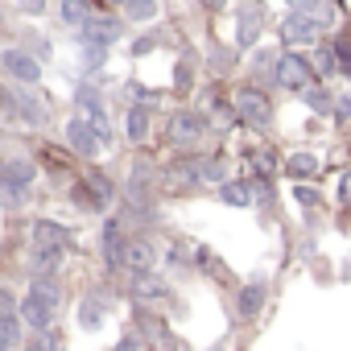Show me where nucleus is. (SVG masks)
I'll return each mask as SVG.
<instances>
[{
    "mask_svg": "<svg viewBox=\"0 0 351 351\" xmlns=\"http://www.w3.org/2000/svg\"><path fill=\"white\" fill-rule=\"evenodd\" d=\"M54 314H58V285H50L46 277H34L21 298V322L29 330H46L54 326Z\"/></svg>",
    "mask_w": 351,
    "mask_h": 351,
    "instance_id": "1",
    "label": "nucleus"
},
{
    "mask_svg": "<svg viewBox=\"0 0 351 351\" xmlns=\"http://www.w3.org/2000/svg\"><path fill=\"white\" fill-rule=\"evenodd\" d=\"M273 83L285 87V91H306V87L318 83V75H314V62H310L306 54H298V50H277Z\"/></svg>",
    "mask_w": 351,
    "mask_h": 351,
    "instance_id": "2",
    "label": "nucleus"
},
{
    "mask_svg": "<svg viewBox=\"0 0 351 351\" xmlns=\"http://www.w3.org/2000/svg\"><path fill=\"white\" fill-rule=\"evenodd\" d=\"M236 116H240V124H248V128H269L273 124V99L261 91V87H240L236 91Z\"/></svg>",
    "mask_w": 351,
    "mask_h": 351,
    "instance_id": "3",
    "label": "nucleus"
},
{
    "mask_svg": "<svg viewBox=\"0 0 351 351\" xmlns=\"http://www.w3.org/2000/svg\"><path fill=\"white\" fill-rule=\"evenodd\" d=\"M207 128H211V120L199 116V112H191V108H182V112H173V116H169V141L178 145V149H195V145H203V141H207Z\"/></svg>",
    "mask_w": 351,
    "mask_h": 351,
    "instance_id": "4",
    "label": "nucleus"
},
{
    "mask_svg": "<svg viewBox=\"0 0 351 351\" xmlns=\"http://www.w3.org/2000/svg\"><path fill=\"white\" fill-rule=\"evenodd\" d=\"M0 71H5L9 79H17L21 87H38L42 83V62L21 50V46H9V50H0Z\"/></svg>",
    "mask_w": 351,
    "mask_h": 351,
    "instance_id": "5",
    "label": "nucleus"
},
{
    "mask_svg": "<svg viewBox=\"0 0 351 351\" xmlns=\"http://www.w3.org/2000/svg\"><path fill=\"white\" fill-rule=\"evenodd\" d=\"M128 293H132L136 306H169L173 302V289H169V281L161 273H132Z\"/></svg>",
    "mask_w": 351,
    "mask_h": 351,
    "instance_id": "6",
    "label": "nucleus"
},
{
    "mask_svg": "<svg viewBox=\"0 0 351 351\" xmlns=\"http://www.w3.org/2000/svg\"><path fill=\"white\" fill-rule=\"evenodd\" d=\"M281 42L285 46H314L318 42V34H322V25H318V17H310V13H285L281 17Z\"/></svg>",
    "mask_w": 351,
    "mask_h": 351,
    "instance_id": "7",
    "label": "nucleus"
},
{
    "mask_svg": "<svg viewBox=\"0 0 351 351\" xmlns=\"http://www.w3.org/2000/svg\"><path fill=\"white\" fill-rule=\"evenodd\" d=\"M66 145H71V153H75V157H87V161L104 153V141H99V132L91 128V120H87V116L66 120Z\"/></svg>",
    "mask_w": 351,
    "mask_h": 351,
    "instance_id": "8",
    "label": "nucleus"
},
{
    "mask_svg": "<svg viewBox=\"0 0 351 351\" xmlns=\"http://www.w3.org/2000/svg\"><path fill=\"white\" fill-rule=\"evenodd\" d=\"M261 29H265V5H261V0H252V5H244L240 17H236V46L240 50H252L261 42Z\"/></svg>",
    "mask_w": 351,
    "mask_h": 351,
    "instance_id": "9",
    "label": "nucleus"
},
{
    "mask_svg": "<svg viewBox=\"0 0 351 351\" xmlns=\"http://www.w3.org/2000/svg\"><path fill=\"white\" fill-rule=\"evenodd\" d=\"M153 265H157V248L149 244V236H136V240L124 244L120 269H128V273H153Z\"/></svg>",
    "mask_w": 351,
    "mask_h": 351,
    "instance_id": "10",
    "label": "nucleus"
},
{
    "mask_svg": "<svg viewBox=\"0 0 351 351\" xmlns=\"http://www.w3.org/2000/svg\"><path fill=\"white\" fill-rule=\"evenodd\" d=\"M79 38H83V46H116L120 42V21L116 17H91L83 29H79Z\"/></svg>",
    "mask_w": 351,
    "mask_h": 351,
    "instance_id": "11",
    "label": "nucleus"
},
{
    "mask_svg": "<svg viewBox=\"0 0 351 351\" xmlns=\"http://www.w3.org/2000/svg\"><path fill=\"white\" fill-rule=\"evenodd\" d=\"M124 244H128V232H124V223H120V219H108V223H104V236H99V252H104L108 269H120Z\"/></svg>",
    "mask_w": 351,
    "mask_h": 351,
    "instance_id": "12",
    "label": "nucleus"
},
{
    "mask_svg": "<svg viewBox=\"0 0 351 351\" xmlns=\"http://www.w3.org/2000/svg\"><path fill=\"white\" fill-rule=\"evenodd\" d=\"M219 203L232 207V211H248V207L256 203V191H252V182H248V173H244V178H228V182L219 186Z\"/></svg>",
    "mask_w": 351,
    "mask_h": 351,
    "instance_id": "13",
    "label": "nucleus"
},
{
    "mask_svg": "<svg viewBox=\"0 0 351 351\" xmlns=\"http://www.w3.org/2000/svg\"><path fill=\"white\" fill-rule=\"evenodd\" d=\"M124 132H128L132 145H149V132H153V112H149V104H132V108H128Z\"/></svg>",
    "mask_w": 351,
    "mask_h": 351,
    "instance_id": "14",
    "label": "nucleus"
},
{
    "mask_svg": "<svg viewBox=\"0 0 351 351\" xmlns=\"http://www.w3.org/2000/svg\"><path fill=\"white\" fill-rule=\"evenodd\" d=\"M71 248H54V244H34L29 248V265H34V277H46V273H58L62 261H66Z\"/></svg>",
    "mask_w": 351,
    "mask_h": 351,
    "instance_id": "15",
    "label": "nucleus"
},
{
    "mask_svg": "<svg viewBox=\"0 0 351 351\" xmlns=\"http://www.w3.org/2000/svg\"><path fill=\"white\" fill-rule=\"evenodd\" d=\"M265 302H269V285H265V277H252V281L240 289L236 310H240V318H256V314L265 310Z\"/></svg>",
    "mask_w": 351,
    "mask_h": 351,
    "instance_id": "16",
    "label": "nucleus"
},
{
    "mask_svg": "<svg viewBox=\"0 0 351 351\" xmlns=\"http://www.w3.org/2000/svg\"><path fill=\"white\" fill-rule=\"evenodd\" d=\"M0 182H9V186H17V191H29V186L38 182V165H34L29 157H13V161H5Z\"/></svg>",
    "mask_w": 351,
    "mask_h": 351,
    "instance_id": "17",
    "label": "nucleus"
},
{
    "mask_svg": "<svg viewBox=\"0 0 351 351\" xmlns=\"http://www.w3.org/2000/svg\"><path fill=\"white\" fill-rule=\"evenodd\" d=\"M244 169H248V178H277L281 161H277L273 149H248L244 153Z\"/></svg>",
    "mask_w": 351,
    "mask_h": 351,
    "instance_id": "18",
    "label": "nucleus"
},
{
    "mask_svg": "<svg viewBox=\"0 0 351 351\" xmlns=\"http://www.w3.org/2000/svg\"><path fill=\"white\" fill-rule=\"evenodd\" d=\"M318 169H322L318 153H289V157H285V178H293V182L318 178Z\"/></svg>",
    "mask_w": 351,
    "mask_h": 351,
    "instance_id": "19",
    "label": "nucleus"
},
{
    "mask_svg": "<svg viewBox=\"0 0 351 351\" xmlns=\"http://www.w3.org/2000/svg\"><path fill=\"white\" fill-rule=\"evenodd\" d=\"M71 228L58 219H38L34 223V244H54V248H71Z\"/></svg>",
    "mask_w": 351,
    "mask_h": 351,
    "instance_id": "20",
    "label": "nucleus"
},
{
    "mask_svg": "<svg viewBox=\"0 0 351 351\" xmlns=\"http://www.w3.org/2000/svg\"><path fill=\"white\" fill-rule=\"evenodd\" d=\"M71 203H75L83 215H104V211H108V203H104V199H99V195H95V191L83 182V178L71 186Z\"/></svg>",
    "mask_w": 351,
    "mask_h": 351,
    "instance_id": "21",
    "label": "nucleus"
},
{
    "mask_svg": "<svg viewBox=\"0 0 351 351\" xmlns=\"http://www.w3.org/2000/svg\"><path fill=\"white\" fill-rule=\"evenodd\" d=\"M58 17H62V25L83 29L95 13H91V0H62V5H58Z\"/></svg>",
    "mask_w": 351,
    "mask_h": 351,
    "instance_id": "22",
    "label": "nucleus"
},
{
    "mask_svg": "<svg viewBox=\"0 0 351 351\" xmlns=\"http://www.w3.org/2000/svg\"><path fill=\"white\" fill-rule=\"evenodd\" d=\"M9 108H13V116H21L25 124H42V120H46V108H42L34 95H25V91H17V95L9 99Z\"/></svg>",
    "mask_w": 351,
    "mask_h": 351,
    "instance_id": "23",
    "label": "nucleus"
},
{
    "mask_svg": "<svg viewBox=\"0 0 351 351\" xmlns=\"http://www.w3.org/2000/svg\"><path fill=\"white\" fill-rule=\"evenodd\" d=\"M207 120H211L215 128H232V124H240L236 104H228V99H219V95H211V99H207Z\"/></svg>",
    "mask_w": 351,
    "mask_h": 351,
    "instance_id": "24",
    "label": "nucleus"
},
{
    "mask_svg": "<svg viewBox=\"0 0 351 351\" xmlns=\"http://www.w3.org/2000/svg\"><path fill=\"white\" fill-rule=\"evenodd\" d=\"M104 318H108V310H104L99 298H83V302H79V326H83V330H99Z\"/></svg>",
    "mask_w": 351,
    "mask_h": 351,
    "instance_id": "25",
    "label": "nucleus"
},
{
    "mask_svg": "<svg viewBox=\"0 0 351 351\" xmlns=\"http://www.w3.org/2000/svg\"><path fill=\"white\" fill-rule=\"evenodd\" d=\"M83 182H87V186H91V191H95V195H99V199L108 203V207L116 203V182L108 178L104 169H87V173H83Z\"/></svg>",
    "mask_w": 351,
    "mask_h": 351,
    "instance_id": "26",
    "label": "nucleus"
},
{
    "mask_svg": "<svg viewBox=\"0 0 351 351\" xmlns=\"http://www.w3.org/2000/svg\"><path fill=\"white\" fill-rule=\"evenodd\" d=\"M335 71H339V54H335V42H326V46L314 50V75L326 79V75H335Z\"/></svg>",
    "mask_w": 351,
    "mask_h": 351,
    "instance_id": "27",
    "label": "nucleus"
},
{
    "mask_svg": "<svg viewBox=\"0 0 351 351\" xmlns=\"http://www.w3.org/2000/svg\"><path fill=\"white\" fill-rule=\"evenodd\" d=\"M120 9H124V17H128V21H153L161 5H157V0H124Z\"/></svg>",
    "mask_w": 351,
    "mask_h": 351,
    "instance_id": "28",
    "label": "nucleus"
},
{
    "mask_svg": "<svg viewBox=\"0 0 351 351\" xmlns=\"http://www.w3.org/2000/svg\"><path fill=\"white\" fill-rule=\"evenodd\" d=\"M0 339H5L9 347H21V343H25V322H21V314L0 318Z\"/></svg>",
    "mask_w": 351,
    "mask_h": 351,
    "instance_id": "29",
    "label": "nucleus"
},
{
    "mask_svg": "<svg viewBox=\"0 0 351 351\" xmlns=\"http://www.w3.org/2000/svg\"><path fill=\"white\" fill-rule=\"evenodd\" d=\"M21 347L25 351H58V335H54V326H46V330H34Z\"/></svg>",
    "mask_w": 351,
    "mask_h": 351,
    "instance_id": "30",
    "label": "nucleus"
},
{
    "mask_svg": "<svg viewBox=\"0 0 351 351\" xmlns=\"http://www.w3.org/2000/svg\"><path fill=\"white\" fill-rule=\"evenodd\" d=\"M302 95H306V104H310L314 112H330V108H335V99H330V91H326L322 83H314V87H306Z\"/></svg>",
    "mask_w": 351,
    "mask_h": 351,
    "instance_id": "31",
    "label": "nucleus"
},
{
    "mask_svg": "<svg viewBox=\"0 0 351 351\" xmlns=\"http://www.w3.org/2000/svg\"><path fill=\"white\" fill-rule=\"evenodd\" d=\"M13 314H21V298L9 285H0V318H13Z\"/></svg>",
    "mask_w": 351,
    "mask_h": 351,
    "instance_id": "32",
    "label": "nucleus"
},
{
    "mask_svg": "<svg viewBox=\"0 0 351 351\" xmlns=\"http://www.w3.org/2000/svg\"><path fill=\"white\" fill-rule=\"evenodd\" d=\"M285 5H289L293 13H310V17H318V13L330 5V0H285Z\"/></svg>",
    "mask_w": 351,
    "mask_h": 351,
    "instance_id": "33",
    "label": "nucleus"
},
{
    "mask_svg": "<svg viewBox=\"0 0 351 351\" xmlns=\"http://www.w3.org/2000/svg\"><path fill=\"white\" fill-rule=\"evenodd\" d=\"M335 54H339V75H347V79H351V42H347V38H339V42H335Z\"/></svg>",
    "mask_w": 351,
    "mask_h": 351,
    "instance_id": "34",
    "label": "nucleus"
},
{
    "mask_svg": "<svg viewBox=\"0 0 351 351\" xmlns=\"http://www.w3.org/2000/svg\"><path fill=\"white\" fill-rule=\"evenodd\" d=\"M21 199H25V191H17V186H9V182H0V207H21Z\"/></svg>",
    "mask_w": 351,
    "mask_h": 351,
    "instance_id": "35",
    "label": "nucleus"
},
{
    "mask_svg": "<svg viewBox=\"0 0 351 351\" xmlns=\"http://www.w3.org/2000/svg\"><path fill=\"white\" fill-rule=\"evenodd\" d=\"M293 199H298L302 207H318V203H322V199H318V191H310L306 182H298V191H293Z\"/></svg>",
    "mask_w": 351,
    "mask_h": 351,
    "instance_id": "36",
    "label": "nucleus"
},
{
    "mask_svg": "<svg viewBox=\"0 0 351 351\" xmlns=\"http://www.w3.org/2000/svg\"><path fill=\"white\" fill-rule=\"evenodd\" d=\"M13 5H17L21 13H29V17H38V13H46V0H13Z\"/></svg>",
    "mask_w": 351,
    "mask_h": 351,
    "instance_id": "37",
    "label": "nucleus"
},
{
    "mask_svg": "<svg viewBox=\"0 0 351 351\" xmlns=\"http://www.w3.org/2000/svg\"><path fill=\"white\" fill-rule=\"evenodd\" d=\"M339 203L351 207V169H343V178H339Z\"/></svg>",
    "mask_w": 351,
    "mask_h": 351,
    "instance_id": "38",
    "label": "nucleus"
},
{
    "mask_svg": "<svg viewBox=\"0 0 351 351\" xmlns=\"http://www.w3.org/2000/svg\"><path fill=\"white\" fill-rule=\"evenodd\" d=\"M112 351H141V339H136V335H124V339H116Z\"/></svg>",
    "mask_w": 351,
    "mask_h": 351,
    "instance_id": "39",
    "label": "nucleus"
},
{
    "mask_svg": "<svg viewBox=\"0 0 351 351\" xmlns=\"http://www.w3.org/2000/svg\"><path fill=\"white\" fill-rule=\"evenodd\" d=\"M335 116H339V120H351V91H347L343 99H335Z\"/></svg>",
    "mask_w": 351,
    "mask_h": 351,
    "instance_id": "40",
    "label": "nucleus"
},
{
    "mask_svg": "<svg viewBox=\"0 0 351 351\" xmlns=\"http://www.w3.org/2000/svg\"><path fill=\"white\" fill-rule=\"evenodd\" d=\"M153 46H157V42H153V38H136V42H132V54H136V58H141V54H149V50H153Z\"/></svg>",
    "mask_w": 351,
    "mask_h": 351,
    "instance_id": "41",
    "label": "nucleus"
},
{
    "mask_svg": "<svg viewBox=\"0 0 351 351\" xmlns=\"http://www.w3.org/2000/svg\"><path fill=\"white\" fill-rule=\"evenodd\" d=\"M203 5H207V9H215V13H219V9H223V5H228V0H203Z\"/></svg>",
    "mask_w": 351,
    "mask_h": 351,
    "instance_id": "42",
    "label": "nucleus"
},
{
    "mask_svg": "<svg viewBox=\"0 0 351 351\" xmlns=\"http://www.w3.org/2000/svg\"><path fill=\"white\" fill-rule=\"evenodd\" d=\"M0 108H9V95H5V91H0Z\"/></svg>",
    "mask_w": 351,
    "mask_h": 351,
    "instance_id": "43",
    "label": "nucleus"
},
{
    "mask_svg": "<svg viewBox=\"0 0 351 351\" xmlns=\"http://www.w3.org/2000/svg\"><path fill=\"white\" fill-rule=\"evenodd\" d=\"M0 351H13V347H9V343H5V339H0Z\"/></svg>",
    "mask_w": 351,
    "mask_h": 351,
    "instance_id": "44",
    "label": "nucleus"
},
{
    "mask_svg": "<svg viewBox=\"0 0 351 351\" xmlns=\"http://www.w3.org/2000/svg\"><path fill=\"white\" fill-rule=\"evenodd\" d=\"M108 5H124V0H108Z\"/></svg>",
    "mask_w": 351,
    "mask_h": 351,
    "instance_id": "45",
    "label": "nucleus"
},
{
    "mask_svg": "<svg viewBox=\"0 0 351 351\" xmlns=\"http://www.w3.org/2000/svg\"><path fill=\"white\" fill-rule=\"evenodd\" d=\"M0 173H5V157H0Z\"/></svg>",
    "mask_w": 351,
    "mask_h": 351,
    "instance_id": "46",
    "label": "nucleus"
},
{
    "mask_svg": "<svg viewBox=\"0 0 351 351\" xmlns=\"http://www.w3.org/2000/svg\"><path fill=\"white\" fill-rule=\"evenodd\" d=\"M0 34H5V17H0Z\"/></svg>",
    "mask_w": 351,
    "mask_h": 351,
    "instance_id": "47",
    "label": "nucleus"
}]
</instances>
